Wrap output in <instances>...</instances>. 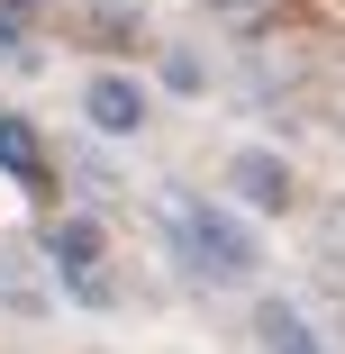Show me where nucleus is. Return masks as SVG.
Wrapping results in <instances>:
<instances>
[{
  "label": "nucleus",
  "instance_id": "f257e3e1",
  "mask_svg": "<svg viewBox=\"0 0 345 354\" xmlns=\"http://www.w3.org/2000/svg\"><path fill=\"white\" fill-rule=\"evenodd\" d=\"M155 218H164V236H173V254L200 272V281H245L254 263H263V245L227 218V209H209V200H191V191H164L155 200Z\"/></svg>",
  "mask_w": 345,
  "mask_h": 354
},
{
  "label": "nucleus",
  "instance_id": "f03ea898",
  "mask_svg": "<svg viewBox=\"0 0 345 354\" xmlns=\"http://www.w3.org/2000/svg\"><path fill=\"white\" fill-rule=\"evenodd\" d=\"M46 254L73 272V291H82V300H109V281H100V227H91V218H64V227L46 236Z\"/></svg>",
  "mask_w": 345,
  "mask_h": 354
},
{
  "label": "nucleus",
  "instance_id": "7ed1b4c3",
  "mask_svg": "<svg viewBox=\"0 0 345 354\" xmlns=\"http://www.w3.org/2000/svg\"><path fill=\"white\" fill-rule=\"evenodd\" d=\"M82 109H91L100 136H136V127H146V91H136L127 73H100V82L82 91Z\"/></svg>",
  "mask_w": 345,
  "mask_h": 354
},
{
  "label": "nucleus",
  "instance_id": "20e7f679",
  "mask_svg": "<svg viewBox=\"0 0 345 354\" xmlns=\"http://www.w3.org/2000/svg\"><path fill=\"white\" fill-rule=\"evenodd\" d=\"M254 336H263V354H327L318 327H309L291 300H263V309H254Z\"/></svg>",
  "mask_w": 345,
  "mask_h": 354
},
{
  "label": "nucleus",
  "instance_id": "39448f33",
  "mask_svg": "<svg viewBox=\"0 0 345 354\" xmlns=\"http://www.w3.org/2000/svg\"><path fill=\"white\" fill-rule=\"evenodd\" d=\"M236 200H254V209H282L291 200V173H282V155H236Z\"/></svg>",
  "mask_w": 345,
  "mask_h": 354
},
{
  "label": "nucleus",
  "instance_id": "423d86ee",
  "mask_svg": "<svg viewBox=\"0 0 345 354\" xmlns=\"http://www.w3.org/2000/svg\"><path fill=\"white\" fill-rule=\"evenodd\" d=\"M0 300H10L19 318H46V309H55V291H46V281H37V263H28L19 245L0 254Z\"/></svg>",
  "mask_w": 345,
  "mask_h": 354
},
{
  "label": "nucleus",
  "instance_id": "0eeeda50",
  "mask_svg": "<svg viewBox=\"0 0 345 354\" xmlns=\"http://www.w3.org/2000/svg\"><path fill=\"white\" fill-rule=\"evenodd\" d=\"M0 164H10L19 182H46V146H37L28 118H0Z\"/></svg>",
  "mask_w": 345,
  "mask_h": 354
},
{
  "label": "nucleus",
  "instance_id": "6e6552de",
  "mask_svg": "<svg viewBox=\"0 0 345 354\" xmlns=\"http://www.w3.org/2000/svg\"><path fill=\"white\" fill-rule=\"evenodd\" d=\"M318 236H327V254L345 263V200H327V218H318Z\"/></svg>",
  "mask_w": 345,
  "mask_h": 354
},
{
  "label": "nucleus",
  "instance_id": "1a4fd4ad",
  "mask_svg": "<svg viewBox=\"0 0 345 354\" xmlns=\"http://www.w3.org/2000/svg\"><path fill=\"white\" fill-rule=\"evenodd\" d=\"M336 127H345V91H336Z\"/></svg>",
  "mask_w": 345,
  "mask_h": 354
}]
</instances>
